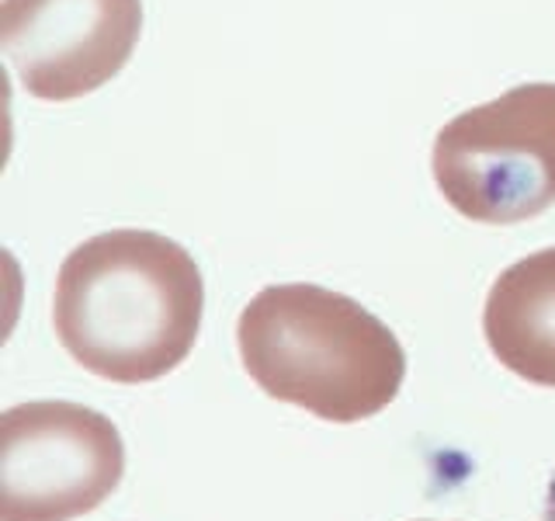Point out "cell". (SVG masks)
<instances>
[{
    "label": "cell",
    "instance_id": "cell-1",
    "mask_svg": "<svg viewBox=\"0 0 555 521\" xmlns=\"http://www.w3.org/2000/svg\"><path fill=\"white\" fill-rule=\"evenodd\" d=\"M205 313L202 271L178 240L112 230L66 254L52 327L66 355L101 379L139 386L191 355Z\"/></svg>",
    "mask_w": 555,
    "mask_h": 521
},
{
    "label": "cell",
    "instance_id": "cell-2",
    "mask_svg": "<svg viewBox=\"0 0 555 521\" xmlns=\"http://www.w3.org/2000/svg\"><path fill=\"white\" fill-rule=\"evenodd\" d=\"M236 344L271 399L334 424L382 414L406 379L403 344L375 313L309 282L260 289L240 313Z\"/></svg>",
    "mask_w": 555,
    "mask_h": 521
},
{
    "label": "cell",
    "instance_id": "cell-3",
    "mask_svg": "<svg viewBox=\"0 0 555 521\" xmlns=\"http://www.w3.org/2000/svg\"><path fill=\"white\" fill-rule=\"evenodd\" d=\"M430 170L459 216L511 226L555 205V84H520L441 126Z\"/></svg>",
    "mask_w": 555,
    "mask_h": 521
},
{
    "label": "cell",
    "instance_id": "cell-4",
    "mask_svg": "<svg viewBox=\"0 0 555 521\" xmlns=\"http://www.w3.org/2000/svg\"><path fill=\"white\" fill-rule=\"evenodd\" d=\"M126 445L104 417L69 399H31L0 417V521H74L108 500Z\"/></svg>",
    "mask_w": 555,
    "mask_h": 521
},
{
    "label": "cell",
    "instance_id": "cell-5",
    "mask_svg": "<svg viewBox=\"0 0 555 521\" xmlns=\"http://www.w3.org/2000/svg\"><path fill=\"white\" fill-rule=\"evenodd\" d=\"M143 35V0H4L0 42L22 91L74 101L121 74Z\"/></svg>",
    "mask_w": 555,
    "mask_h": 521
},
{
    "label": "cell",
    "instance_id": "cell-6",
    "mask_svg": "<svg viewBox=\"0 0 555 521\" xmlns=\"http://www.w3.org/2000/svg\"><path fill=\"white\" fill-rule=\"evenodd\" d=\"M482 334L503 369L555 390V247L500 271L486 295Z\"/></svg>",
    "mask_w": 555,
    "mask_h": 521
},
{
    "label": "cell",
    "instance_id": "cell-7",
    "mask_svg": "<svg viewBox=\"0 0 555 521\" xmlns=\"http://www.w3.org/2000/svg\"><path fill=\"white\" fill-rule=\"evenodd\" d=\"M542 521H555V469H552V480H548V494H545V511Z\"/></svg>",
    "mask_w": 555,
    "mask_h": 521
}]
</instances>
